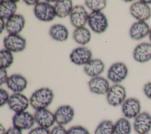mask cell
<instances>
[{"instance_id": "cell-37", "label": "cell", "mask_w": 151, "mask_h": 134, "mask_svg": "<svg viewBox=\"0 0 151 134\" xmlns=\"http://www.w3.org/2000/svg\"><path fill=\"white\" fill-rule=\"evenodd\" d=\"M0 23H1L0 32L2 33L4 31V30H5V28H6V22H5V19L0 18Z\"/></svg>"}, {"instance_id": "cell-21", "label": "cell", "mask_w": 151, "mask_h": 134, "mask_svg": "<svg viewBox=\"0 0 151 134\" xmlns=\"http://www.w3.org/2000/svg\"><path fill=\"white\" fill-rule=\"evenodd\" d=\"M105 65L104 63L99 58L91 59L84 67V73L91 78L100 76L104 71Z\"/></svg>"}, {"instance_id": "cell-33", "label": "cell", "mask_w": 151, "mask_h": 134, "mask_svg": "<svg viewBox=\"0 0 151 134\" xmlns=\"http://www.w3.org/2000/svg\"><path fill=\"white\" fill-rule=\"evenodd\" d=\"M50 134H68V130L64 126L57 125L50 130Z\"/></svg>"}, {"instance_id": "cell-22", "label": "cell", "mask_w": 151, "mask_h": 134, "mask_svg": "<svg viewBox=\"0 0 151 134\" xmlns=\"http://www.w3.org/2000/svg\"><path fill=\"white\" fill-rule=\"evenodd\" d=\"M50 37L54 40L60 42L65 41L68 38V31L67 28L60 24L52 25L49 30Z\"/></svg>"}, {"instance_id": "cell-6", "label": "cell", "mask_w": 151, "mask_h": 134, "mask_svg": "<svg viewBox=\"0 0 151 134\" xmlns=\"http://www.w3.org/2000/svg\"><path fill=\"white\" fill-rule=\"evenodd\" d=\"M4 45L6 50L12 53L21 52L26 48L27 41L19 34H8L4 39Z\"/></svg>"}, {"instance_id": "cell-9", "label": "cell", "mask_w": 151, "mask_h": 134, "mask_svg": "<svg viewBox=\"0 0 151 134\" xmlns=\"http://www.w3.org/2000/svg\"><path fill=\"white\" fill-rule=\"evenodd\" d=\"M129 11L137 21H146L151 17V9L143 1L133 3L130 6Z\"/></svg>"}, {"instance_id": "cell-16", "label": "cell", "mask_w": 151, "mask_h": 134, "mask_svg": "<svg viewBox=\"0 0 151 134\" xmlns=\"http://www.w3.org/2000/svg\"><path fill=\"white\" fill-rule=\"evenodd\" d=\"M90 91L96 94H106L110 86L109 81L101 76L91 78L88 82Z\"/></svg>"}, {"instance_id": "cell-31", "label": "cell", "mask_w": 151, "mask_h": 134, "mask_svg": "<svg viewBox=\"0 0 151 134\" xmlns=\"http://www.w3.org/2000/svg\"><path fill=\"white\" fill-rule=\"evenodd\" d=\"M9 97H10V96L8 92L6 90L2 88H1L0 89V106L2 107L5 104L8 103Z\"/></svg>"}, {"instance_id": "cell-2", "label": "cell", "mask_w": 151, "mask_h": 134, "mask_svg": "<svg viewBox=\"0 0 151 134\" xmlns=\"http://www.w3.org/2000/svg\"><path fill=\"white\" fill-rule=\"evenodd\" d=\"M126 99V89L124 86L120 84H115L111 86L106 94L107 103L113 107L122 105Z\"/></svg>"}, {"instance_id": "cell-1", "label": "cell", "mask_w": 151, "mask_h": 134, "mask_svg": "<svg viewBox=\"0 0 151 134\" xmlns=\"http://www.w3.org/2000/svg\"><path fill=\"white\" fill-rule=\"evenodd\" d=\"M54 96V93L50 88H40L32 93L30 96V105L35 110L47 109L52 103Z\"/></svg>"}, {"instance_id": "cell-4", "label": "cell", "mask_w": 151, "mask_h": 134, "mask_svg": "<svg viewBox=\"0 0 151 134\" xmlns=\"http://www.w3.org/2000/svg\"><path fill=\"white\" fill-rule=\"evenodd\" d=\"M34 13L36 18L42 22L51 21L56 16L54 6L48 2H39L34 6Z\"/></svg>"}, {"instance_id": "cell-36", "label": "cell", "mask_w": 151, "mask_h": 134, "mask_svg": "<svg viewBox=\"0 0 151 134\" xmlns=\"http://www.w3.org/2000/svg\"><path fill=\"white\" fill-rule=\"evenodd\" d=\"M5 134H22V130L13 126L8 129Z\"/></svg>"}, {"instance_id": "cell-38", "label": "cell", "mask_w": 151, "mask_h": 134, "mask_svg": "<svg viewBox=\"0 0 151 134\" xmlns=\"http://www.w3.org/2000/svg\"><path fill=\"white\" fill-rule=\"evenodd\" d=\"M24 2H25V4H26L28 5H34V6L39 2L38 1H33V0H28V1L24 0Z\"/></svg>"}, {"instance_id": "cell-42", "label": "cell", "mask_w": 151, "mask_h": 134, "mask_svg": "<svg viewBox=\"0 0 151 134\" xmlns=\"http://www.w3.org/2000/svg\"><path fill=\"white\" fill-rule=\"evenodd\" d=\"M146 134H149V133H146Z\"/></svg>"}, {"instance_id": "cell-18", "label": "cell", "mask_w": 151, "mask_h": 134, "mask_svg": "<svg viewBox=\"0 0 151 134\" xmlns=\"http://www.w3.org/2000/svg\"><path fill=\"white\" fill-rule=\"evenodd\" d=\"M25 19L21 14H15L6 22V30L9 34H18L24 29Z\"/></svg>"}, {"instance_id": "cell-26", "label": "cell", "mask_w": 151, "mask_h": 134, "mask_svg": "<svg viewBox=\"0 0 151 134\" xmlns=\"http://www.w3.org/2000/svg\"><path fill=\"white\" fill-rule=\"evenodd\" d=\"M132 125L129 119L121 117L114 123V134H130Z\"/></svg>"}, {"instance_id": "cell-20", "label": "cell", "mask_w": 151, "mask_h": 134, "mask_svg": "<svg viewBox=\"0 0 151 134\" xmlns=\"http://www.w3.org/2000/svg\"><path fill=\"white\" fill-rule=\"evenodd\" d=\"M150 28L146 21L134 22L129 30L130 37L134 40H140L149 34Z\"/></svg>"}, {"instance_id": "cell-39", "label": "cell", "mask_w": 151, "mask_h": 134, "mask_svg": "<svg viewBox=\"0 0 151 134\" xmlns=\"http://www.w3.org/2000/svg\"><path fill=\"white\" fill-rule=\"evenodd\" d=\"M6 129L2 124H0V134H5Z\"/></svg>"}, {"instance_id": "cell-19", "label": "cell", "mask_w": 151, "mask_h": 134, "mask_svg": "<svg viewBox=\"0 0 151 134\" xmlns=\"http://www.w3.org/2000/svg\"><path fill=\"white\" fill-rule=\"evenodd\" d=\"M133 57L135 61L143 63L151 59V44L142 43L138 44L134 49Z\"/></svg>"}, {"instance_id": "cell-14", "label": "cell", "mask_w": 151, "mask_h": 134, "mask_svg": "<svg viewBox=\"0 0 151 134\" xmlns=\"http://www.w3.org/2000/svg\"><path fill=\"white\" fill-rule=\"evenodd\" d=\"M92 58V52L86 47H79L74 48L70 55L71 61L76 65L87 64Z\"/></svg>"}, {"instance_id": "cell-40", "label": "cell", "mask_w": 151, "mask_h": 134, "mask_svg": "<svg viewBox=\"0 0 151 134\" xmlns=\"http://www.w3.org/2000/svg\"><path fill=\"white\" fill-rule=\"evenodd\" d=\"M145 4H146L147 5H149V4H151V1H143Z\"/></svg>"}, {"instance_id": "cell-5", "label": "cell", "mask_w": 151, "mask_h": 134, "mask_svg": "<svg viewBox=\"0 0 151 134\" xmlns=\"http://www.w3.org/2000/svg\"><path fill=\"white\" fill-rule=\"evenodd\" d=\"M128 75V68L126 65L122 62L113 64L108 70L107 77L109 80L115 84L123 81Z\"/></svg>"}, {"instance_id": "cell-35", "label": "cell", "mask_w": 151, "mask_h": 134, "mask_svg": "<svg viewBox=\"0 0 151 134\" xmlns=\"http://www.w3.org/2000/svg\"><path fill=\"white\" fill-rule=\"evenodd\" d=\"M143 92L145 96L151 100V81L145 84L143 87Z\"/></svg>"}, {"instance_id": "cell-34", "label": "cell", "mask_w": 151, "mask_h": 134, "mask_svg": "<svg viewBox=\"0 0 151 134\" xmlns=\"http://www.w3.org/2000/svg\"><path fill=\"white\" fill-rule=\"evenodd\" d=\"M8 73L6 69L1 68L0 69V85H2L4 83H6L8 79Z\"/></svg>"}, {"instance_id": "cell-29", "label": "cell", "mask_w": 151, "mask_h": 134, "mask_svg": "<svg viewBox=\"0 0 151 134\" xmlns=\"http://www.w3.org/2000/svg\"><path fill=\"white\" fill-rule=\"evenodd\" d=\"M86 6L91 11V12H99L104 9L106 6V1L105 0H87L84 2Z\"/></svg>"}, {"instance_id": "cell-28", "label": "cell", "mask_w": 151, "mask_h": 134, "mask_svg": "<svg viewBox=\"0 0 151 134\" xmlns=\"http://www.w3.org/2000/svg\"><path fill=\"white\" fill-rule=\"evenodd\" d=\"M14 62V56L12 52L4 49L0 51V68L6 69Z\"/></svg>"}, {"instance_id": "cell-13", "label": "cell", "mask_w": 151, "mask_h": 134, "mask_svg": "<svg viewBox=\"0 0 151 134\" xmlns=\"http://www.w3.org/2000/svg\"><path fill=\"white\" fill-rule=\"evenodd\" d=\"M133 126L137 134L148 133L151 130V115L147 112H141L134 119Z\"/></svg>"}, {"instance_id": "cell-32", "label": "cell", "mask_w": 151, "mask_h": 134, "mask_svg": "<svg viewBox=\"0 0 151 134\" xmlns=\"http://www.w3.org/2000/svg\"><path fill=\"white\" fill-rule=\"evenodd\" d=\"M28 134H50L49 129L37 126L30 130Z\"/></svg>"}, {"instance_id": "cell-27", "label": "cell", "mask_w": 151, "mask_h": 134, "mask_svg": "<svg viewBox=\"0 0 151 134\" xmlns=\"http://www.w3.org/2000/svg\"><path fill=\"white\" fill-rule=\"evenodd\" d=\"M94 134H114V123L110 120L101 121L96 128Z\"/></svg>"}, {"instance_id": "cell-25", "label": "cell", "mask_w": 151, "mask_h": 134, "mask_svg": "<svg viewBox=\"0 0 151 134\" xmlns=\"http://www.w3.org/2000/svg\"><path fill=\"white\" fill-rule=\"evenodd\" d=\"M74 40L81 45H86L90 41L91 33L86 27L76 28L73 33Z\"/></svg>"}, {"instance_id": "cell-15", "label": "cell", "mask_w": 151, "mask_h": 134, "mask_svg": "<svg viewBox=\"0 0 151 134\" xmlns=\"http://www.w3.org/2000/svg\"><path fill=\"white\" fill-rule=\"evenodd\" d=\"M34 116L38 126L44 128L49 129L55 122L54 113L48 109L35 110Z\"/></svg>"}, {"instance_id": "cell-8", "label": "cell", "mask_w": 151, "mask_h": 134, "mask_svg": "<svg viewBox=\"0 0 151 134\" xmlns=\"http://www.w3.org/2000/svg\"><path fill=\"white\" fill-rule=\"evenodd\" d=\"M12 120L13 126L21 130L32 129L35 123L34 115L27 111L15 113Z\"/></svg>"}, {"instance_id": "cell-11", "label": "cell", "mask_w": 151, "mask_h": 134, "mask_svg": "<svg viewBox=\"0 0 151 134\" xmlns=\"http://www.w3.org/2000/svg\"><path fill=\"white\" fill-rule=\"evenodd\" d=\"M54 113L55 123L58 125L64 126L73 120L75 115V111L70 105L65 104L59 106Z\"/></svg>"}, {"instance_id": "cell-23", "label": "cell", "mask_w": 151, "mask_h": 134, "mask_svg": "<svg viewBox=\"0 0 151 134\" xmlns=\"http://www.w3.org/2000/svg\"><path fill=\"white\" fill-rule=\"evenodd\" d=\"M15 1H1L0 3V18L4 19H8L15 15L17 10Z\"/></svg>"}, {"instance_id": "cell-17", "label": "cell", "mask_w": 151, "mask_h": 134, "mask_svg": "<svg viewBox=\"0 0 151 134\" xmlns=\"http://www.w3.org/2000/svg\"><path fill=\"white\" fill-rule=\"evenodd\" d=\"M7 87L15 93H22L26 88L28 81L25 77L19 74L11 75L6 83Z\"/></svg>"}, {"instance_id": "cell-24", "label": "cell", "mask_w": 151, "mask_h": 134, "mask_svg": "<svg viewBox=\"0 0 151 134\" xmlns=\"http://www.w3.org/2000/svg\"><path fill=\"white\" fill-rule=\"evenodd\" d=\"M56 16L63 18L70 15L73 8V2L71 0L57 1L54 5Z\"/></svg>"}, {"instance_id": "cell-12", "label": "cell", "mask_w": 151, "mask_h": 134, "mask_svg": "<svg viewBox=\"0 0 151 134\" xmlns=\"http://www.w3.org/2000/svg\"><path fill=\"white\" fill-rule=\"evenodd\" d=\"M89 14L82 5H76L73 7L70 14V20L76 28L84 27L87 22Z\"/></svg>"}, {"instance_id": "cell-7", "label": "cell", "mask_w": 151, "mask_h": 134, "mask_svg": "<svg viewBox=\"0 0 151 134\" xmlns=\"http://www.w3.org/2000/svg\"><path fill=\"white\" fill-rule=\"evenodd\" d=\"M7 104L9 108L15 113L26 111L30 105L29 99L21 93L11 94Z\"/></svg>"}, {"instance_id": "cell-3", "label": "cell", "mask_w": 151, "mask_h": 134, "mask_svg": "<svg viewBox=\"0 0 151 134\" xmlns=\"http://www.w3.org/2000/svg\"><path fill=\"white\" fill-rule=\"evenodd\" d=\"M87 24L91 30L97 34L104 32L109 26L106 16L101 11L91 12L88 15Z\"/></svg>"}, {"instance_id": "cell-10", "label": "cell", "mask_w": 151, "mask_h": 134, "mask_svg": "<svg viewBox=\"0 0 151 134\" xmlns=\"http://www.w3.org/2000/svg\"><path fill=\"white\" fill-rule=\"evenodd\" d=\"M141 104L139 100L134 97L127 98L122 104V112L124 117L134 119L141 112Z\"/></svg>"}, {"instance_id": "cell-30", "label": "cell", "mask_w": 151, "mask_h": 134, "mask_svg": "<svg viewBox=\"0 0 151 134\" xmlns=\"http://www.w3.org/2000/svg\"><path fill=\"white\" fill-rule=\"evenodd\" d=\"M68 134H90V133L85 127L81 125H76L68 129Z\"/></svg>"}, {"instance_id": "cell-41", "label": "cell", "mask_w": 151, "mask_h": 134, "mask_svg": "<svg viewBox=\"0 0 151 134\" xmlns=\"http://www.w3.org/2000/svg\"><path fill=\"white\" fill-rule=\"evenodd\" d=\"M149 40L151 42V28H150V32H149Z\"/></svg>"}]
</instances>
